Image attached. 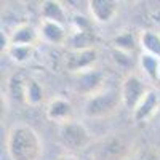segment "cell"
Returning <instances> with one entry per match:
<instances>
[{
  "label": "cell",
  "mask_w": 160,
  "mask_h": 160,
  "mask_svg": "<svg viewBox=\"0 0 160 160\" xmlns=\"http://www.w3.org/2000/svg\"><path fill=\"white\" fill-rule=\"evenodd\" d=\"M69 50H83L96 47V34L95 29L91 31H72L68 40Z\"/></svg>",
  "instance_id": "9a60e30c"
},
{
  "label": "cell",
  "mask_w": 160,
  "mask_h": 160,
  "mask_svg": "<svg viewBox=\"0 0 160 160\" xmlns=\"http://www.w3.org/2000/svg\"><path fill=\"white\" fill-rule=\"evenodd\" d=\"M74 77H75V91L82 93L87 98L104 90L102 83L106 80V75L102 71H99L96 68L91 71H87V72H82V74H77Z\"/></svg>",
  "instance_id": "ba28073f"
},
{
  "label": "cell",
  "mask_w": 160,
  "mask_h": 160,
  "mask_svg": "<svg viewBox=\"0 0 160 160\" xmlns=\"http://www.w3.org/2000/svg\"><path fill=\"white\" fill-rule=\"evenodd\" d=\"M5 53L8 55V58L13 62L26 64V62H29L34 58L35 47H29V45H10Z\"/></svg>",
  "instance_id": "ffe728a7"
},
{
  "label": "cell",
  "mask_w": 160,
  "mask_h": 160,
  "mask_svg": "<svg viewBox=\"0 0 160 160\" xmlns=\"http://www.w3.org/2000/svg\"><path fill=\"white\" fill-rule=\"evenodd\" d=\"M26 83H28V77L24 74H13L7 82V98L26 104Z\"/></svg>",
  "instance_id": "4fadbf2b"
},
{
  "label": "cell",
  "mask_w": 160,
  "mask_h": 160,
  "mask_svg": "<svg viewBox=\"0 0 160 160\" xmlns=\"http://www.w3.org/2000/svg\"><path fill=\"white\" fill-rule=\"evenodd\" d=\"M133 152H135V141L127 133L115 131L101 138L95 144L93 155L96 160H128Z\"/></svg>",
  "instance_id": "7a4b0ae2"
},
{
  "label": "cell",
  "mask_w": 160,
  "mask_h": 160,
  "mask_svg": "<svg viewBox=\"0 0 160 160\" xmlns=\"http://www.w3.org/2000/svg\"><path fill=\"white\" fill-rule=\"evenodd\" d=\"M40 15H42V19L47 21H55L59 24L68 22V13H66L62 3L58 2V0H45V2H42Z\"/></svg>",
  "instance_id": "5bb4252c"
},
{
  "label": "cell",
  "mask_w": 160,
  "mask_h": 160,
  "mask_svg": "<svg viewBox=\"0 0 160 160\" xmlns=\"http://www.w3.org/2000/svg\"><path fill=\"white\" fill-rule=\"evenodd\" d=\"M43 98H45V90L42 83L34 77H28V83H26V104L38 106V104H42Z\"/></svg>",
  "instance_id": "d6986e66"
},
{
  "label": "cell",
  "mask_w": 160,
  "mask_h": 160,
  "mask_svg": "<svg viewBox=\"0 0 160 160\" xmlns=\"http://www.w3.org/2000/svg\"><path fill=\"white\" fill-rule=\"evenodd\" d=\"M138 47H139V38H136V35L131 31L120 32L112 40V48L122 53H127V55H133L138 50Z\"/></svg>",
  "instance_id": "2e32d148"
},
{
  "label": "cell",
  "mask_w": 160,
  "mask_h": 160,
  "mask_svg": "<svg viewBox=\"0 0 160 160\" xmlns=\"http://www.w3.org/2000/svg\"><path fill=\"white\" fill-rule=\"evenodd\" d=\"M38 32H40V38L43 42L55 47H61L64 43H68L69 40V32L66 31L64 24H59L55 21L42 19V22L38 26Z\"/></svg>",
  "instance_id": "8fae6325"
},
{
  "label": "cell",
  "mask_w": 160,
  "mask_h": 160,
  "mask_svg": "<svg viewBox=\"0 0 160 160\" xmlns=\"http://www.w3.org/2000/svg\"><path fill=\"white\" fill-rule=\"evenodd\" d=\"M72 22V31H91L93 29V21L91 18H87L85 15H80V13H75L71 19Z\"/></svg>",
  "instance_id": "44dd1931"
},
{
  "label": "cell",
  "mask_w": 160,
  "mask_h": 160,
  "mask_svg": "<svg viewBox=\"0 0 160 160\" xmlns=\"http://www.w3.org/2000/svg\"><path fill=\"white\" fill-rule=\"evenodd\" d=\"M58 139L68 151H83L91 144V133L82 122L74 118L58 127Z\"/></svg>",
  "instance_id": "277c9868"
},
{
  "label": "cell",
  "mask_w": 160,
  "mask_h": 160,
  "mask_svg": "<svg viewBox=\"0 0 160 160\" xmlns=\"http://www.w3.org/2000/svg\"><path fill=\"white\" fill-rule=\"evenodd\" d=\"M120 3L115 0H90L88 11L91 19L98 24H109L118 13Z\"/></svg>",
  "instance_id": "30bf717a"
},
{
  "label": "cell",
  "mask_w": 160,
  "mask_h": 160,
  "mask_svg": "<svg viewBox=\"0 0 160 160\" xmlns=\"http://www.w3.org/2000/svg\"><path fill=\"white\" fill-rule=\"evenodd\" d=\"M122 95L117 88H104L85 98L83 115L87 118H106L114 115L122 106Z\"/></svg>",
  "instance_id": "3957f363"
},
{
  "label": "cell",
  "mask_w": 160,
  "mask_h": 160,
  "mask_svg": "<svg viewBox=\"0 0 160 160\" xmlns=\"http://www.w3.org/2000/svg\"><path fill=\"white\" fill-rule=\"evenodd\" d=\"M45 112H47V118L51 120V122H56L58 125L74 120V106L68 98H62V96L51 98L50 102L47 104Z\"/></svg>",
  "instance_id": "9c48e42d"
},
{
  "label": "cell",
  "mask_w": 160,
  "mask_h": 160,
  "mask_svg": "<svg viewBox=\"0 0 160 160\" xmlns=\"http://www.w3.org/2000/svg\"><path fill=\"white\" fill-rule=\"evenodd\" d=\"M158 83H160V69H158Z\"/></svg>",
  "instance_id": "603a6c76"
},
{
  "label": "cell",
  "mask_w": 160,
  "mask_h": 160,
  "mask_svg": "<svg viewBox=\"0 0 160 160\" xmlns=\"http://www.w3.org/2000/svg\"><path fill=\"white\" fill-rule=\"evenodd\" d=\"M56 160H78L75 155H71V154H62V155H59Z\"/></svg>",
  "instance_id": "7402d4cb"
},
{
  "label": "cell",
  "mask_w": 160,
  "mask_h": 160,
  "mask_svg": "<svg viewBox=\"0 0 160 160\" xmlns=\"http://www.w3.org/2000/svg\"><path fill=\"white\" fill-rule=\"evenodd\" d=\"M158 109H160V95L157 90L151 88L135 108V111L131 112V117L136 123H146L157 115Z\"/></svg>",
  "instance_id": "52a82bcc"
},
{
  "label": "cell",
  "mask_w": 160,
  "mask_h": 160,
  "mask_svg": "<svg viewBox=\"0 0 160 160\" xmlns=\"http://www.w3.org/2000/svg\"><path fill=\"white\" fill-rule=\"evenodd\" d=\"M7 152L11 160H38L43 144L38 133L28 123H16L7 133Z\"/></svg>",
  "instance_id": "6da1fadb"
},
{
  "label": "cell",
  "mask_w": 160,
  "mask_h": 160,
  "mask_svg": "<svg viewBox=\"0 0 160 160\" xmlns=\"http://www.w3.org/2000/svg\"><path fill=\"white\" fill-rule=\"evenodd\" d=\"M98 59H99V51L96 47L83 50H69L64 56V66L68 72L77 75L95 69Z\"/></svg>",
  "instance_id": "5b68a950"
},
{
  "label": "cell",
  "mask_w": 160,
  "mask_h": 160,
  "mask_svg": "<svg viewBox=\"0 0 160 160\" xmlns=\"http://www.w3.org/2000/svg\"><path fill=\"white\" fill-rule=\"evenodd\" d=\"M149 90L151 88L148 87V83H146L138 74H128L123 78L122 85H120V95H122L123 106L128 111L133 112Z\"/></svg>",
  "instance_id": "8992f818"
},
{
  "label": "cell",
  "mask_w": 160,
  "mask_h": 160,
  "mask_svg": "<svg viewBox=\"0 0 160 160\" xmlns=\"http://www.w3.org/2000/svg\"><path fill=\"white\" fill-rule=\"evenodd\" d=\"M139 68L151 82H158V69H160V58L149 55V53H141L139 55Z\"/></svg>",
  "instance_id": "e0dca14e"
},
{
  "label": "cell",
  "mask_w": 160,
  "mask_h": 160,
  "mask_svg": "<svg viewBox=\"0 0 160 160\" xmlns=\"http://www.w3.org/2000/svg\"><path fill=\"white\" fill-rule=\"evenodd\" d=\"M139 47L142 48V53L160 58V34L154 31H142L139 34Z\"/></svg>",
  "instance_id": "ac0fdd59"
},
{
  "label": "cell",
  "mask_w": 160,
  "mask_h": 160,
  "mask_svg": "<svg viewBox=\"0 0 160 160\" xmlns=\"http://www.w3.org/2000/svg\"><path fill=\"white\" fill-rule=\"evenodd\" d=\"M8 38H10V45H29V47H35L38 43V40H42L38 29L34 28L32 24H28V22L18 24L10 32Z\"/></svg>",
  "instance_id": "7c38bea8"
}]
</instances>
